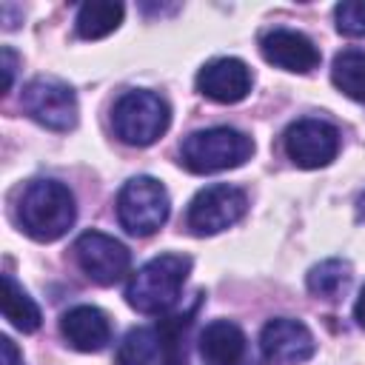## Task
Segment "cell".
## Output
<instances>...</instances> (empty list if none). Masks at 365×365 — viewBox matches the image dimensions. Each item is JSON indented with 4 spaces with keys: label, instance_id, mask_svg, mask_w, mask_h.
I'll list each match as a JSON object with an SVG mask.
<instances>
[{
    "label": "cell",
    "instance_id": "6da1fadb",
    "mask_svg": "<svg viewBox=\"0 0 365 365\" xmlns=\"http://www.w3.org/2000/svg\"><path fill=\"white\" fill-rule=\"evenodd\" d=\"M17 217L23 231L37 242L60 240L77 217L71 191L57 180H34L26 185L17 202Z\"/></svg>",
    "mask_w": 365,
    "mask_h": 365
},
{
    "label": "cell",
    "instance_id": "7a4b0ae2",
    "mask_svg": "<svg viewBox=\"0 0 365 365\" xmlns=\"http://www.w3.org/2000/svg\"><path fill=\"white\" fill-rule=\"evenodd\" d=\"M191 259L182 254H160L137 268L125 285V302L140 314H165L185 285Z\"/></svg>",
    "mask_w": 365,
    "mask_h": 365
},
{
    "label": "cell",
    "instance_id": "3957f363",
    "mask_svg": "<svg viewBox=\"0 0 365 365\" xmlns=\"http://www.w3.org/2000/svg\"><path fill=\"white\" fill-rule=\"evenodd\" d=\"M251 154H254V143L248 134L228 125H214L194 131L182 140L180 163L191 174H214L242 165Z\"/></svg>",
    "mask_w": 365,
    "mask_h": 365
},
{
    "label": "cell",
    "instance_id": "277c9868",
    "mask_svg": "<svg viewBox=\"0 0 365 365\" xmlns=\"http://www.w3.org/2000/svg\"><path fill=\"white\" fill-rule=\"evenodd\" d=\"M168 123H171V108L154 91H140V88L125 91L111 108L114 134L125 145L145 148V145L157 143L168 131Z\"/></svg>",
    "mask_w": 365,
    "mask_h": 365
},
{
    "label": "cell",
    "instance_id": "5b68a950",
    "mask_svg": "<svg viewBox=\"0 0 365 365\" xmlns=\"http://www.w3.org/2000/svg\"><path fill=\"white\" fill-rule=\"evenodd\" d=\"M168 191L154 177H134L117 194V220L134 237H148L168 220Z\"/></svg>",
    "mask_w": 365,
    "mask_h": 365
},
{
    "label": "cell",
    "instance_id": "8992f818",
    "mask_svg": "<svg viewBox=\"0 0 365 365\" xmlns=\"http://www.w3.org/2000/svg\"><path fill=\"white\" fill-rule=\"evenodd\" d=\"M245 208H248V200L237 185L217 182V185H208L194 194V200L188 202V211H185V222L194 234L211 237V234H220V231L231 228L234 222H240Z\"/></svg>",
    "mask_w": 365,
    "mask_h": 365
},
{
    "label": "cell",
    "instance_id": "52a82bcc",
    "mask_svg": "<svg viewBox=\"0 0 365 365\" xmlns=\"http://www.w3.org/2000/svg\"><path fill=\"white\" fill-rule=\"evenodd\" d=\"M23 111L51 131H68L77 125V97L71 86L54 77H34L23 86Z\"/></svg>",
    "mask_w": 365,
    "mask_h": 365
},
{
    "label": "cell",
    "instance_id": "ba28073f",
    "mask_svg": "<svg viewBox=\"0 0 365 365\" xmlns=\"http://www.w3.org/2000/svg\"><path fill=\"white\" fill-rule=\"evenodd\" d=\"M74 262L80 265V271L97 282V285H114L128 274L131 265V254L128 248L103 234V231H86L74 240Z\"/></svg>",
    "mask_w": 365,
    "mask_h": 365
},
{
    "label": "cell",
    "instance_id": "9c48e42d",
    "mask_svg": "<svg viewBox=\"0 0 365 365\" xmlns=\"http://www.w3.org/2000/svg\"><path fill=\"white\" fill-rule=\"evenodd\" d=\"M285 154L299 168H322L339 151V131L325 120H297L282 137Z\"/></svg>",
    "mask_w": 365,
    "mask_h": 365
},
{
    "label": "cell",
    "instance_id": "30bf717a",
    "mask_svg": "<svg viewBox=\"0 0 365 365\" xmlns=\"http://www.w3.org/2000/svg\"><path fill=\"white\" fill-rule=\"evenodd\" d=\"M259 351L271 365H302L314 356L317 342L305 322L277 317L265 322L259 334Z\"/></svg>",
    "mask_w": 365,
    "mask_h": 365
},
{
    "label": "cell",
    "instance_id": "8fae6325",
    "mask_svg": "<svg viewBox=\"0 0 365 365\" xmlns=\"http://www.w3.org/2000/svg\"><path fill=\"white\" fill-rule=\"evenodd\" d=\"M197 91L214 103H240L251 91V71L237 57H217L200 68Z\"/></svg>",
    "mask_w": 365,
    "mask_h": 365
},
{
    "label": "cell",
    "instance_id": "7c38bea8",
    "mask_svg": "<svg viewBox=\"0 0 365 365\" xmlns=\"http://www.w3.org/2000/svg\"><path fill=\"white\" fill-rule=\"evenodd\" d=\"M259 51L271 66L297 71V74H305V71L317 68V63H319L317 46L305 34L291 31V29H274V31L262 34Z\"/></svg>",
    "mask_w": 365,
    "mask_h": 365
},
{
    "label": "cell",
    "instance_id": "4fadbf2b",
    "mask_svg": "<svg viewBox=\"0 0 365 365\" xmlns=\"http://www.w3.org/2000/svg\"><path fill=\"white\" fill-rule=\"evenodd\" d=\"M60 334L66 336V342L74 351H83V354H97L111 339L108 319L94 305H77V308L66 311L60 319Z\"/></svg>",
    "mask_w": 365,
    "mask_h": 365
},
{
    "label": "cell",
    "instance_id": "5bb4252c",
    "mask_svg": "<svg viewBox=\"0 0 365 365\" xmlns=\"http://www.w3.org/2000/svg\"><path fill=\"white\" fill-rule=\"evenodd\" d=\"M245 354V334L228 319H214L200 334L202 365H240Z\"/></svg>",
    "mask_w": 365,
    "mask_h": 365
},
{
    "label": "cell",
    "instance_id": "9a60e30c",
    "mask_svg": "<svg viewBox=\"0 0 365 365\" xmlns=\"http://www.w3.org/2000/svg\"><path fill=\"white\" fill-rule=\"evenodd\" d=\"M123 3H114V0H88L80 6L77 11V34L83 40H100L106 34H111L120 23H123Z\"/></svg>",
    "mask_w": 365,
    "mask_h": 365
},
{
    "label": "cell",
    "instance_id": "2e32d148",
    "mask_svg": "<svg viewBox=\"0 0 365 365\" xmlns=\"http://www.w3.org/2000/svg\"><path fill=\"white\" fill-rule=\"evenodd\" d=\"M3 317L23 334H34L43 319L37 302L14 282L11 274H3Z\"/></svg>",
    "mask_w": 365,
    "mask_h": 365
},
{
    "label": "cell",
    "instance_id": "e0dca14e",
    "mask_svg": "<svg viewBox=\"0 0 365 365\" xmlns=\"http://www.w3.org/2000/svg\"><path fill=\"white\" fill-rule=\"evenodd\" d=\"M331 80L345 97H351L356 103H365V51L336 54L334 68H331Z\"/></svg>",
    "mask_w": 365,
    "mask_h": 365
},
{
    "label": "cell",
    "instance_id": "ac0fdd59",
    "mask_svg": "<svg viewBox=\"0 0 365 365\" xmlns=\"http://www.w3.org/2000/svg\"><path fill=\"white\" fill-rule=\"evenodd\" d=\"M308 291L319 299H336L351 282V265L345 259H322L308 271Z\"/></svg>",
    "mask_w": 365,
    "mask_h": 365
},
{
    "label": "cell",
    "instance_id": "d6986e66",
    "mask_svg": "<svg viewBox=\"0 0 365 365\" xmlns=\"http://www.w3.org/2000/svg\"><path fill=\"white\" fill-rule=\"evenodd\" d=\"M160 351V334L151 328H131L114 356V365H151Z\"/></svg>",
    "mask_w": 365,
    "mask_h": 365
},
{
    "label": "cell",
    "instance_id": "ffe728a7",
    "mask_svg": "<svg viewBox=\"0 0 365 365\" xmlns=\"http://www.w3.org/2000/svg\"><path fill=\"white\" fill-rule=\"evenodd\" d=\"M191 314H194V308L163 319V328L157 331L160 334V345H163V365H188L185 345H182V331L188 328Z\"/></svg>",
    "mask_w": 365,
    "mask_h": 365
},
{
    "label": "cell",
    "instance_id": "44dd1931",
    "mask_svg": "<svg viewBox=\"0 0 365 365\" xmlns=\"http://www.w3.org/2000/svg\"><path fill=\"white\" fill-rule=\"evenodd\" d=\"M336 29L345 37H365V0H342L334 9Z\"/></svg>",
    "mask_w": 365,
    "mask_h": 365
},
{
    "label": "cell",
    "instance_id": "7402d4cb",
    "mask_svg": "<svg viewBox=\"0 0 365 365\" xmlns=\"http://www.w3.org/2000/svg\"><path fill=\"white\" fill-rule=\"evenodd\" d=\"M0 365H23V356L11 336H0Z\"/></svg>",
    "mask_w": 365,
    "mask_h": 365
},
{
    "label": "cell",
    "instance_id": "603a6c76",
    "mask_svg": "<svg viewBox=\"0 0 365 365\" xmlns=\"http://www.w3.org/2000/svg\"><path fill=\"white\" fill-rule=\"evenodd\" d=\"M14 68H17V54L6 46L3 48V91H11V83H14Z\"/></svg>",
    "mask_w": 365,
    "mask_h": 365
},
{
    "label": "cell",
    "instance_id": "cb8c5ba5",
    "mask_svg": "<svg viewBox=\"0 0 365 365\" xmlns=\"http://www.w3.org/2000/svg\"><path fill=\"white\" fill-rule=\"evenodd\" d=\"M354 319L365 328V288L359 291V297H356V305H354Z\"/></svg>",
    "mask_w": 365,
    "mask_h": 365
},
{
    "label": "cell",
    "instance_id": "d4e9b609",
    "mask_svg": "<svg viewBox=\"0 0 365 365\" xmlns=\"http://www.w3.org/2000/svg\"><path fill=\"white\" fill-rule=\"evenodd\" d=\"M356 217H359V220L365 222V194H362V197L356 200Z\"/></svg>",
    "mask_w": 365,
    "mask_h": 365
}]
</instances>
